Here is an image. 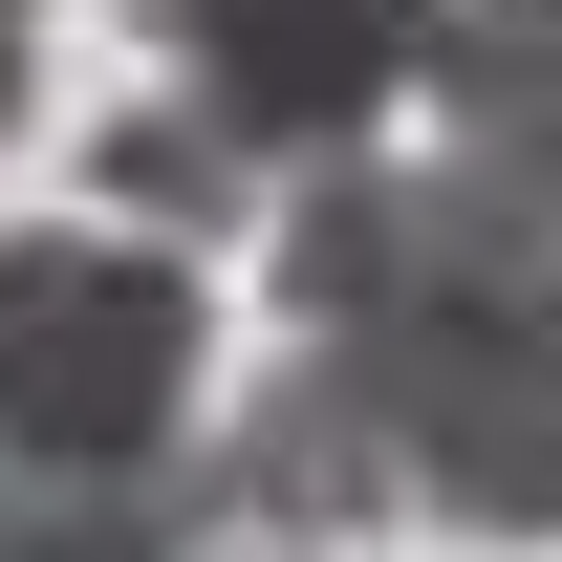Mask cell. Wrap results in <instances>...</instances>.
Instances as JSON below:
<instances>
[{
	"label": "cell",
	"instance_id": "1",
	"mask_svg": "<svg viewBox=\"0 0 562 562\" xmlns=\"http://www.w3.org/2000/svg\"><path fill=\"white\" fill-rule=\"evenodd\" d=\"M195 390H216L195 238H151V216H44V238H0V476L173 497L216 454Z\"/></svg>",
	"mask_w": 562,
	"mask_h": 562
},
{
	"label": "cell",
	"instance_id": "2",
	"mask_svg": "<svg viewBox=\"0 0 562 562\" xmlns=\"http://www.w3.org/2000/svg\"><path fill=\"white\" fill-rule=\"evenodd\" d=\"M325 347H347L412 519H454V541H562V281L412 303V325H325Z\"/></svg>",
	"mask_w": 562,
	"mask_h": 562
},
{
	"label": "cell",
	"instance_id": "3",
	"mask_svg": "<svg viewBox=\"0 0 562 562\" xmlns=\"http://www.w3.org/2000/svg\"><path fill=\"white\" fill-rule=\"evenodd\" d=\"M281 325H412V303H497V281H562V173H497V151H325L281 173Z\"/></svg>",
	"mask_w": 562,
	"mask_h": 562
},
{
	"label": "cell",
	"instance_id": "4",
	"mask_svg": "<svg viewBox=\"0 0 562 562\" xmlns=\"http://www.w3.org/2000/svg\"><path fill=\"white\" fill-rule=\"evenodd\" d=\"M151 44H173V87L238 151L325 173V151H368L432 87V0H151Z\"/></svg>",
	"mask_w": 562,
	"mask_h": 562
},
{
	"label": "cell",
	"instance_id": "5",
	"mask_svg": "<svg viewBox=\"0 0 562 562\" xmlns=\"http://www.w3.org/2000/svg\"><path fill=\"white\" fill-rule=\"evenodd\" d=\"M216 519L238 541H368V519H412V476H390V432H368V390H347L325 325L216 412Z\"/></svg>",
	"mask_w": 562,
	"mask_h": 562
},
{
	"label": "cell",
	"instance_id": "6",
	"mask_svg": "<svg viewBox=\"0 0 562 562\" xmlns=\"http://www.w3.org/2000/svg\"><path fill=\"white\" fill-rule=\"evenodd\" d=\"M454 151L497 173H562V0H432V87H412Z\"/></svg>",
	"mask_w": 562,
	"mask_h": 562
},
{
	"label": "cell",
	"instance_id": "7",
	"mask_svg": "<svg viewBox=\"0 0 562 562\" xmlns=\"http://www.w3.org/2000/svg\"><path fill=\"white\" fill-rule=\"evenodd\" d=\"M87 195H109V216H151V238H216V216H281V151H238L195 87H151L131 131L87 151Z\"/></svg>",
	"mask_w": 562,
	"mask_h": 562
},
{
	"label": "cell",
	"instance_id": "8",
	"mask_svg": "<svg viewBox=\"0 0 562 562\" xmlns=\"http://www.w3.org/2000/svg\"><path fill=\"white\" fill-rule=\"evenodd\" d=\"M173 541H216V454H195L173 497H66V476L0 497V562H173Z\"/></svg>",
	"mask_w": 562,
	"mask_h": 562
},
{
	"label": "cell",
	"instance_id": "9",
	"mask_svg": "<svg viewBox=\"0 0 562 562\" xmlns=\"http://www.w3.org/2000/svg\"><path fill=\"white\" fill-rule=\"evenodd\" d=\"M22 22H44V0H0V131H22V87H44V44H22Z\"/></svg>",
	"mask_w": 562,
	"mask_h": 562
},
{
	"label": "cell",
	"instance_id": "10",
	"mask_svg": "<svg viewBox=\"0 0 562 562\" xmlns=\"http://www.w3.org/2000/svg\"><path fill=\"white\" fill-rule=\"evenodd\" d=\"M303 562H347V541H303Z\"/></svg>",
	"mask_w": 562,
	"mask_h": 562
},
{
	"label": "cell",
	"instance_id": "11",
	"mask_svg": "<svg viewBox=\"0 0 562 562\" xmlns=\"http://www.w3.org/2000/svg\"><path fill=\"white\" fill-rule=\"evenodd\" d=\"M0 497H22V476H0Z\"/></svg>",
	"mask_w": 562,
	"mask_h": 562
}]
</instances>
